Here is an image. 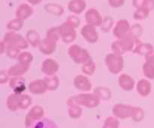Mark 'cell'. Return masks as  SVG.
<instances>
[{"label": "cell", "instance_id": "cell-1", "mask_svg": "<svg viewBox=\"0 0 154 128\" xmlns=\"http://www.w3.org/2000/svg\"><path fill=\"white\" fill-rule=\"evenodd\" d=\"M101 100L94 93H82V94H77V95L71 97L68 99V106L71 104L79 105L81 106H84L88 109H93L97 107L100 103Z\"/></svg>", "mask_w": 154, "mask_h": 128}, {"label": "cell", "instance_id": "cell-2", "mask_svg": "<svg viewBox=\"0 0 154 128\" xmlns=\"http://www.w3.org/2000/svg\"><path fill=\"white\" fill-rule=\"evenodd\" d=\"M138 41L139 39L134 38L132 36L129 34L123 38L118 39L113 42L111 44V49L114 53L123 55L125 52L134 50Z\"/></svg>", "mask_w": 154, "mask_h": 128}, {"label": "cell", "instance_id": "cell-3", "mask_svg": "<svg viewBox=\"0 0 154 128\" xmlns=\"http://www.w3.org/2000/svg\"><path fill=\"white\" fill-rule=\"evenodd\" d=\"M105 61L107 68L113 74H117L123 70L124 60L122 55L114 52L109 53L106 55Z\"/></svg>", "mask_w": 154, "mask_h": 128}, {"label": "cell", "instance_id": "cell-4", "mask_svg": "<svg viewBox=\"0 0 154 128\" xmlns=\"http://www.w3.org/2000/svg\"><path fill=\"white\" fill-rule=\"evenodd\" d=\"M3 42L8 46H14L20 49H27L29 43L20 34L16 33V31H10L4 35Z\"/></svg>", "mask_w": 154, "mask_h": 128}, {"label": "cell", "instance_id": "cell-5", "mask_svg": "<svg viewBox=\"0 0 154 128\" xmlns=\"http://www.w3.org/2000/svg\"><path fill=\"white\" fill-rule=\"evenodd\" d=\"M68 53L70 58H72L77 64H85L91 60V57L88 51L76 44H73L69 47Z\"/></svg>", "mask_w": 154, "mask_h": 128}, {"label": "cell", "instance_id": "cell-6", "mask_svg": "<svg viewBox=\"0 0 154 128\" xmlns=\"http://www.w3.org/2000/svg\"><path fill=\"white\" fill-rule=\"evenodd\" d=\"M58 29L60 38L64 43H71L76 39L77 33L75 28L67 20L60 26H58Z\"/></svg>", "mask_w": 154, "mask_h": 128}, {"label": "cell", "instance_id": "cell-7", "mask_svg": "<svg viewBox=\"0 0 154 128\" xmlns=\"http://www.w3.org/2000/svg\"><path fill=\"white\" fill-rule=\"evenodd\" d=\"M44 115H45V110L42 106L39 105L32 106L26 114L24 119L25 127L26 128H31L35 123L43 118Z\"/></svg>", "mask_w": 154, "mask_h": 128}, {"label": "cell", "instance_id": "cell-8", "mask_svg": "<svg viewBox=\"0 0 154 128\" xmlns=\"http://www.w3.org/2000/svg\"><path fill=\"white\" fill-rule=\"evenodd\" d=\"M132 107L130 105L117 103L112 108V114L118 119H126L132 116Z\"/></svg>", "mask_w": 154, "mask_h": 128}, {"label": "cell", "instance_id": "cell-9", "mask_svg": "<svg viewBox=\"0 0 154 128\" xmlns=\"http://www.w3.org/2000/svg\"><path fill=\"white\" fill-rule=\"evenodd\" d=\"M131 26L126 19H122L116 22L113 29V34L117 39H121L129 35Z\"/></svg>", "mask_w": 154, "mask_h": 128}, {"label": "cell", "instance_id": "cell-10", "mask_svg": "<svg viewBox=\"0 0 154 128\" xmlns=\"http://www.w3.org/2000/svg\"><path fill=\"white\" fill-rule=\"evenodd\" d=\"M81 34L88 43H95L99 40V33L93 25L87 24L81 28Z\"/></svg>", "mask_w": 154, "mask_h": 128}, {"label": "cell", "instance_id": "cell-11", "mask_svg": "<svg viewBox=\"0 0 154 128\" xmlns=\"http://www.w3.org/2000/svg\"><path fill=\"white\" fill-rule=\"evenodd\" d=\"M85 20L87 24L93 26H101L103 18L101 16L99 10L95 8H90L85 13Z\"/></svg>", "mask_w": 154, "mask_h": 128}, {"label": "cell", "instance_id": "cell-12", "mask_svg": "<svg viewBox=\"0 0 154 128\" xmlns=\"http://www.w3.org/2000/svg\"><path fill=\"white\" fill-rule=\"evenodd\" d=\"M74 86L78 90L84 92H87L92 89V82L84 75H78L74 79Z\"/></svg>", "mask_w": 154, "mask_h": 128}, {"label": "cell", "instance_id": "cell-13", "mask_svg": "<svg viewBox=\"0 0 154 128\" xmlns=\"http://www.w3.org/2000/svg\"><path fill=\"white\" fill-rule=\"evenodd\" d=\"M33 13H34V10L30 4L22 3L16 9L15 16L17 18L23 21L32 16Z\"/></svg>", "mask_w": 154, "mask_h": 128}, {"label": "cell", "instance_id": "cell-14", "mask_svg": "<svg viewBox=\"0 0 154 128\" xmlns=\"http://www.w3.org/2000/svg\"><path fill=\"white\" fill-rule=\"evenodd\" d=\"M29 90L31 94L35 95L44 94L47 91H48L44 79H35L30 82L29 85Z\"/></svg>", "mask_w": 154, "mask_h": 128}, {"label": "cell", "instance_id": "cell-15", "mask_svg": "<svg viewBox=\"0 0 154 128\" xmlns=\"http://www.w3.org/2000/svg\"><path fill=\"white\" fill-rule=\"evenodd\" d=\"M59 64L52 58H47L42 64V71L47 76H54L59 70Z\"/></svg>", "mask_w": 154, "mask_h": 128}, {"label": "cell", "instance_id": "cell-16", "mask_svg": "<svg viewBox=\"0 0 154 128\" xmlns=\"http://www.w3.org/2000/svg\"><path fill=\"white\" fill-rule=\"evenodd\" d=\"M118 85L125 91H130L135 88V79L126 73H123L118 78Z\"/></svg>", "mask_w": 154, "mask_h": 128}, {"label": "cell", "instance_id": "cell-17", "mask_svg": "<svg viewBox=\"0 0 154 128\" xmlns=\"http://www.w3.org/2000/svg\"><path fill=\"white\" fill-rule=\"evenodd\" d=\"M9 86L17 94H23L26 90L25 79L20 76H13L9 81Z\"/></svg>", "mask_w": 154, "mask_h": 128}, {"label": "cell", "instance_id": "cell-18", "mask_svg": "<svg viewBox=\"0 0 154 128\" xmlns=\"http://www.w3.org/2000/svg\"><path fill=\"white\" fill-rule=\"evenodd\" d=\"M87 7L85 0H70L68 3V9L71 13L75 15L82 13Z\"/></svg>", "mask_w": 154, "mask_h": 128}, {"label": "cell", "instance_id": "cell-19", "mask_svg": "<svg viewBox=\"0 0 154 128\" xmlns=\"http://www.w3.org/2000/svg\"><path fill=\"white\" fill-rule=\"evenodd\" d=\"M133 52L141 56H150L154 53V47L149 43H141L138 41Z\"/></svg>", "mask_w": 154, "mask_h": 128}, {"label": "cell", "instance_id": "cell-20", "mask_svg": "<svg viewBox=\"0 0 154 128\" xmlns=\"http://www.w3.org/2000/svg\"><path fill=\"white\" fill-rule=\"evenodd\" d=\"M136 91L140 96L146 97L151 93L152 85L148 79H141L136 85Z\"/></svg>", "mask_w": 154, "mask_h": 128}, {"label": "cell", "instance_id": "cell-21", "mask_svg": "<svg viewBox=\"0 0 154 128\" xmlns=\"http://www.w3.org/2000/svg\"><path fill=\"white\" fill-rule=\"evenodd\" d=\"M38 47L41 52L45 55H50L55 52L57 48V42L48 37H45L43 40H42V43H40Z\"/></svg>", "mask_w": 154, "mask_h": 128}, {"label": "cell", "instance_id": "cell-22", "mask_svg": "<svg viewBox=\"0 0 154 128\" xmlns=\"http://www.w3.org/2000/svg\"><path fill=\"white\" fill-rule=\"evenodd\" d=\"M29 67V64L19 62L15 65L11 66L7 72L11 76H20L28 71Z\"/></svg>", "mask_w": 154, "mask_h": 128}, {"label": "cell", "instance_id": "cell-23", "mask_svg": "<svg viewBox=\"0 0 154 128\" xmlns=\"http://www.w3.org/2000/svg\"><path fill=\"white\" fill-rule=\"evenodd\" d=\"M142 71L147 79H154V61L150 55L146 57V61L143 64Z\"/></svg>", "mask_w": 154, "mask_h": 128}, {"label": "cell", "instance_id": "cell-24", "mask_svg": "<svg viewBox=\"0 0 154 128\" xmlns=\"http://www.w3.org/2000/svg\"><path fill=\"white\" fill-rule=\"evenodd\" d=\"M44 8L47 13L55 16H61L64 13V8L63 6L57 3H48L44 6Z\"/></svg>", "mask_w": 154, "mask_h": 128}, {"label": "cell", "instance_id": "cell-25", "mask_svg": "<svg viewBox=\"0 0 154 128\" xmlns=\"http://www.w3.org/2000/svg\"><path fill=\"white\" fill-rule=\"evenodd\" d=\"M19 95L20 94H17L14 92L8 95L7 100H6V106L9 110L12 111V112H16L19 109V107H18Z\"/></svg>", "mask_w": 154, "mask_h": 128}, {"label": "cell", "instance_id": "cell-26", "mask_svg": "<svg viewBox=\"0 0 154 128\" xmlns=\"http://www.w3.org/2000/svg\"><path fill=\"white\" fill-rule=\"evenodd\" d=\"M93 93L96 94L101 100H108L111 98V96H112L111 90L105 86L96 87Z\"/></svg>", "mask_w": 154, "mask_h": 128}, {"label": "cell", "instance_id": "cell-27", "mask_svg": "<svg viewBox=\"0 0 154 128\" xmlns=\"http://www.w3.org/2000/svg\"><path fill=\"white\" fill-rule=\"evenodd\" d=\"M26 40L32 46H39L42 43L41 37L35 30H29L26 33Z\"/></svg>", "mask_w": 154, "mask_h": 128}, {"label": "cell", "instance_id": "cell-28", "mask_svg": "<svg viewBox=\"0 0 154 128\" xmlns=\"http://www.w3.org/2000/svg\"><path fill=\"white\" fill-rule=\"evenodd\" d=\"M48 91H56L60 85V80L57 76H48L44 79Z\"/></svg>", "mask_w": 154, "mask_h": 128}, {"label": "cell", "instance_id": "cell-29", "mask_svg": "<svg viewBox=\"0 0 154 128\" xmlns=\"http://www.w3.org/2000/svg\"><path fill=\"white\" fill-rule=\"evenodd\" d=\"M31 128H59L57 124L50 118H43L35 123Z\"/></svg>", "mask_w": 154, "mask_h": 128}, {"label": "cell", "instance_id": "cell-30", "mask_svg": "<svg viewBox=\"0 0 154 128\" xmlns=\"http://www.w3.org/2000/svg\"><path fill=\"white\" fill-rule=\"evenodd\" d=\"M32 103V99L28 94H20L18 99V107L19 109H26L29 107Z\"/></svg>", "mask_w": 154, "mask_h": 128}, {"label": "cell", "instance_id": "cell-31", "mask_svg": "<svg viewBox=\"0 0 154 128\" xmlns=\"http://www.w3.org/2000/svg\"><path fill=\"white\" fill-rule=\"evenodd\" d=\"M82 108L79 105L76 104V103L69 105L68 112H69V117L72 119H78V118H81L82 115Z\"/></svg>", "mask_w": 154, "mask_h": 128}, {"label": "cell", "instance_id": "cell-32", "mask_svg": "<svg viewBox=\"0 0 154 128\" xmlns=\"http://www.w3.org/2000/svg\"><path fill=\"white\" fill-rule=\"evenodd\" d=\"M132 5L135 8L145 7L150 10L154 9V0H132Z\"/></svg>", "mask_w": 154, "mask_h": 128}, {"label": "cell", "instance_id": "cell-33", "mask_svg": "<svg viewBox=\"0 0 154 128\" xmlns=\"http://www.w3.org/2000/svg\"><path fill=\"white\" fill-rule=\"evenodd\" d=\"M131 118L134 122L142 121L144 118V111L143 110L142 108L139 107V106H133Z\"/></svg>", "mask_w": 154, "mask_h": 128}, {"label": "cell", "instance_id": "cell-34", "mask_svg": "<svg viewBox=\"0 0 154 128\" xmlns=\"http://www.w3.org/2000/svg\"><path fill=\"white\" fill-rule=\"evenodd\" d=\"M150 11L149 9L145 8V7H140V8H136L133 14L134 19L136 20H144L150 14Z\"/></svg>", "mask_w": 154, "mask_h": 128}, {"label": "cell", "instance_id": "cell-35", "mask_svg": "<svg viewBox=\"0 0 154 128\" xmlns=\"http://www.w3.org/2000/svg\"><path fill=\"white\" fill-rule=\"evenodd\" d=\"M23 20L18 19V18H15V19H11L8 21L7 23V28L9 31H17L22 28L23 27Z\"/></svg>", "mask_w": 154, "mask_h": 128}, {"label": "cell", "instance_id": "cell-36", "mask_svg": "<svg viewBox=\"0 0 154 128\" xmlns=\"http://www.w3.org/2000/svg\"><path fill=\"white\" fill-rule=\"evenodd\" d=\"M114 24V20L111 16H107L103 18V21L101 25V30L104 32H108L113 28Z\"/></svg>", "mask_w": 154, "mask_h": 128}, {"label": "cell", "instance_id": "cell-37", "mask_svg": "<svg viewBox=\"0 0 154 128\" xmlns=\"http://www.w3.org/2000/svg\"><path fill=\"white\" fill-rule=\"evenodd\" d=\"M81 70H82L84 74L91 76L94 73L95 70H96V64L92 59L90 60L89 61L86 62L85 64H84V65L82 66V68H81Z\"/></svg>", "mask_w": 154, "mask_h": 128}, {"label": "cell", "instance_id": "cell-38", "mask_svg": "<svg viewBox=\"0 0 154 128\" xmlns=\"http://www.w3.org/2000/svg\"><path fill=\"white\" fill-rule=\"evenodd\" d=\"M120 121L115 116H109L105 120L102 128H119Z\"/></svg>", "mask_w": 154, "mask_h": 128}, {"label": "cell", "instance_id": "cell-39", "mask_svg": "<svg viewBox=\"0 0 154 128\" xmlns=\"http://www.w3.org/2000/svg\"><path fill=\"white\" fill-rule=\"evenodd\" d=\"M19 62L23 63L26 64H29L33 60L32 54L29 52H23L20 53L19 56L17 58Z\"/></svg>", "mask_w": 154, "mask_h": 128}, {"label": "cell", "instance_id": "cell-40", "mask_svg": "<svg viewBox=\"0 0 154 128\" xmlns=\"http://www.w3.org/2000/svg\"><path fill=\"white\" fill-rule=\"evenodd\" d=\"M46 37L57 42V40L60 38L58 27H52V28H49V29L47 31Z\"/></svg>", "mask_w": 154, "mask_h": 128}, {"label": "cell", "instance_id": "cell-41", "mask_svg": "<svg viewBox=\"0 0 154 128\" xmlns=\"http://www.w3.org/2000/svg\"><path fill=\"white\" fill-rule=\"evenodd\" d=\"M143 33V28L140 24H135L130 28L129 34L135 39H138Z\"/></svg>", "mask_w": 154, "mask_h": 128}, {"label": "cell", "instance_id": "cell-42", "mask_svg": "<svg viewBox=\"0 0 154 128\" xmlns=\"http://www.w3.org/2000/svg\"><path fill=\"white\" fill-rule=\"evenodd\" d=\"M20 49L17 47H14V46H8L7 54L10 58H18V56L20 55Z\"/></svg>", "mask_w": 154, "mask_h": 128}, {"label": "cell", "instance_id": "cell-43", "mask_svg": "<svg viewBox=\"0 0 154 128\" xmlns=\"http://www.w3.org/2000/svg\"><path fill=\"white\" fill-rule=\"evenodd\" d=\"M67 21L70 24H72L75 28L78 26H79L80 24H81V20H80L78 16H76L75 15H72V16H69V18L67 19Z\"/></svg>", "mask_w": 154, "mask_h": 128}, {"label": "cell", "instance_id": "cell-44", "mask_svg": "<svg viewBox=\"0 0 154 128\" xmlns=\"http://www.w3.org/2000/svg\"><path fill=\"white\" fill-rule=\"evenodd\" d=\"M125 0H108V4L114 8H119L124 4Z\"/></svg>", "mask_w": 154, "mask_h": 128}, {"label": "cell", "instance_id": "cell-45", "mask_svg": "<svg viewBox=\"0 0 154 128\" xmlns=\"http://www.w3.org/2000/svg\"><path fill=\"white\" fill-rule=\"evenodd\" d=\"M8 72L5 71V70H1V73H0V83L5 84V82H8Z\"/></svg>", "mask_w": 154, "mask_h": 128}, {"label": "cell", "instance_id": "cell-46", "mask_svg": "<svg viewBox=\"0 0 154 128\" xmlns=\"http://www.w3.org/2000/svg\"><path fill=\"white\" fill-rule=\"evenodd\" d=\"M28 1V3H29L30 4H32V5H37V4H40L43 0H26Z\"/></svg>", "mask_w": 154, "mask_h": 128}, {"label": "cell", "instance_id": "cell-47", "mask_svg": "<svg viewBox=\"0 0 154 128\" xmlns=\"http://www.w3.org/2000/svg\"><path fill=\"white\" fill-rule=\"evenodd\" d=\"M150 56L152 57V58H153V61H154V53H153V55H150Z\"/></svg>", "mask_w": 154, "mask_h": 128}]
</instances>
